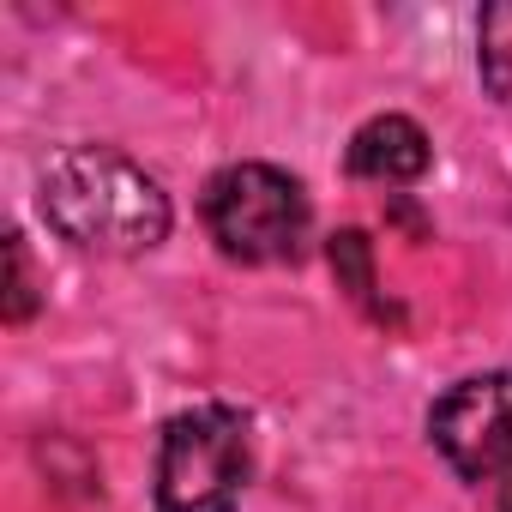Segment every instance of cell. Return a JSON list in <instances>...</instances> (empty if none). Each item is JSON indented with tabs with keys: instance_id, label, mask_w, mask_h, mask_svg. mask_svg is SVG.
<instances>
[{
	"instance_id": "cell-1",
	"label": "cell",
	"mask_w": 512,
	"mask_h": 512,
	"mask_svg": "<svg viewBox=\"0 0 512 512\" xmlns=\"http://www.w3.org/2000/svg\"><path fill=\"white\" fill-rule=\"evenodd\" d=\"M43 217L85 253H151L169 235V193L109 145H67L43 163Z\"/></svg>"
},
{
	"instance_id": "cell-2",
	"label": "cell",
	"mask_w": 512,
	"mask_h": 512,
	"mask_svg": "<svg viewBox=\"0 0 512 512\" xmlns=\"http://www.w3.org/2000/svg\"><path fill=\"white\" fill-rule=\"evenodd\" d=\"M205 223L229 260L284 266V260H302L314 205H308L302 181L272 163H229L205 181Z\"/></svg>"
},
{
	"instance_id": "cell-3",
	"label": "cell",
	"mask_w": 512,
	"mask_h": 512,
	"mask_svg": "<svg viewBox=\"0 0 512 512\" xmlns=\"http://www.w3.org/2000/svg\"><path fill=\"white\" fill-rule=\"evenodd\" d=\"M253 476L247 422L223 404L181 410L157 452V512H229Z\"/></svg>"
},
{
	"instance_id": "cell-4",
	"label": "cell",
	"mask_w": 512,
	"mask_h": 512,
	"mask_svg": "<svg viewBox=\"0 0 512 512\" xmlns=\"http://www.w3.org/2000/svg\"><path fill=\"white\" fill-rule=\"evenodd\" d=\"M428 434L440 458L470 482H500L512 470V374H470L434 398Z\"/></svg>"
},
{
	"instance_id": "cell-5",
	"label": "cell",
	"mask_w": 512,
	"mask_h": 512,
	"mask_svg": "<svg viewBox=\"0 0 512 512\" xmlns=\"http://www.w3.org/2000/svg\"><path fill=\"white\" fill-rule=\"evenodd\" d=\"M428 133L410 121V115H374V121H362L356 127V139H350V175H362V181H386V187H398V181H416L422 169H428Z\"/></svg>"
},
{
	"instance_id": "cell-6",
	"label": "cell",
	"mask_w": 512,
	"mask_h": 512,
	"mask_svg": "<svg viewBox=\"0 0 512 512\" xmlns=\"http://www.w3.org/2000/svg\"><path fill=\"white\" fill-rule=\"evenodd\" d=\"M476 67H482V85L512 103V0H494L482 7V25H476Z\"/></svg>"
},
{
	"instance_id": "cell-7",
	"label": "cell",
	"mask_w": 512,
	"mask_h": 512,
	"mask_svg": "<svg viewBox=\"0 0 512 512\" xmlns=\"http://www.w3.org/2000/svg\"><path fill=\"white\" fill-rule=\"evenodd\" d=\"M332 272H338V290L350 296V302H374V241L362 235V229H338L332 235Z\"/></svg>"
},
{
	"instance_id": "cell-8",
	"label": "cell",
	"mask_w": 512,
	"mask_h": 512,
	"mask_svg": "<svg viewBox=\"0 0 512 512\" xmlns=\"http://www.w3.org/2000/svg\"><path fill=\"white\" fill-rule=\"evenodd\" d=\"M0 314H7L13 326H25L37 314V278H31L25 235H7V296H0Z\"/></svg>"
},
{
	"instance_id": "cell-9",
	"label": "cell",
	"mask_w": 512,
	"mask_h": 512,
	"mask_svg": "<svg viewBox=\"0 0 512 512\" xmlns=\"http://www.w3.org/2000/svg\"><path fill=\"white\" fill-rule=\"evenodd\" d=\"M494 488H500V494H494V506H500V512H512V470H506V476H500Z\"/></svg>"
}]
</instances>
